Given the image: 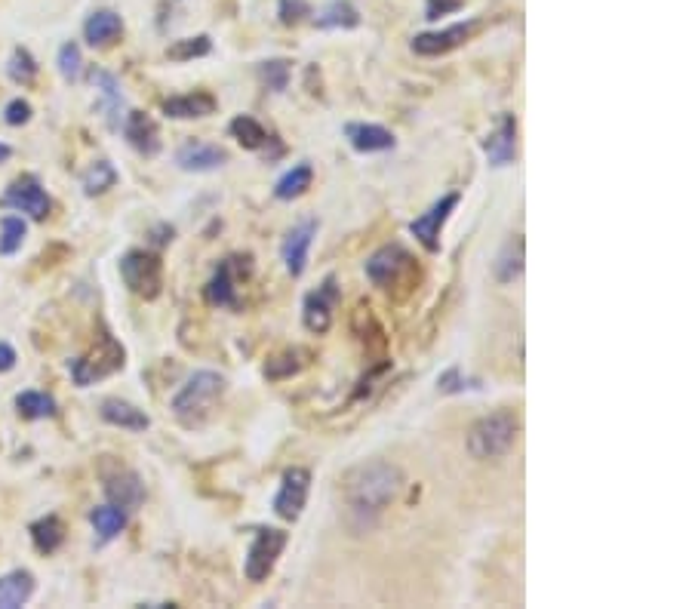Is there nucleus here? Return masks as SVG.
Here are the masks:
<instances>
[{
  "mask_svg": "<svg viewBox=\"0 0 692 609\" xmlns=\"http://www.w3.org/2000/svg\"><path fill=\"white\" fill-rule=\"evenodd\" d=\"M403 471L394 462H363L342 477V499L348 517L357 530H370L376 517L400 496L403 490Z\"/></svg>",
  "mask_w": 692,
  "mask_h": 609,
  "instance_id": "nucleus-1",
  "label": "nucleus"
},
{
  "mask_svg": "<svg viewBox=\"0 0 692 609\" xmlns=\"http://www.w3.org/2000/svg\"><path fill=\"white\" fill-rule=\"evenodd\" d=\"M228 382L225 376L213 373V370H197L194 376H188V382L176 391L170 410L173 416L185 425V428H200L216 410V403L222 400Z\"/></svg>",
  "mask_w": 692,
  "mask_h": 609,
  "instance_id": "nucleus-2",
  "label": "nucleus"
},
{
  "mask_svg": "<svg viewBox=\"0 0 692 609\" xmlns=\"http://www.w3.org/2000/svg\"><path fill=\"white\" fill-rule=\"evenodd\" d=\"M366 277H370L379 290L403 299V296H410L413 287L419 283V265L406 247H400V243H388V247L376 250L370 259H366Z\"/></svg>",
  "mask_w": 692,
  "mask_h": 609,
  "instance_id": "nucleus-3",
  "label": "nucleus"
},
{
  "mask_svg": "<svg viewBox=\"0 0 692 609\" xmlns=\"http://www.w3.org/2000/svg\"><path fill=\"white\" fill-rule=\"evenodd\" d=\"M520 434V419L511 410H496L471 425L468 431V453L480 462L502 459L514 450Z\"/></svg>",
  "mask_w": 692,
  "mask_h": 609,
  "instance_id": "nucleus-4",
  "label": "nucleus"
},
{
  "mask_svg": "<svg viewBox=\"0 0 692 609\" xmlns=\"http://www.w3.org/2000/svg\"><path fill=\"white\" fill-rule=\"evenodd\" d=\"M124 348H120V342L111 336V333H99V342L90 354L71 360V376L80 388L87 385H96L108 376H114L117 370H124Z\"/></svg>",
  "mask_w": 692,
  "mask_h": 609,
  "instance_id": "nucleus-5",
  "label": "nucleus"
},
{
  "mask_svg": "<svg viewBox=\"0 0 692 609\" xmlns=\"http://www.w3.org/2000/svg\"><path fill=\"white\" fill-rule=\"evenodd\" d=\"M120 277H124L130 293L151 302L160 296V290H164V262H160L157 253L130 250L124 259H120Z\"/></svg>",
  "mask_w": 692,
  "mask_h": 609,
  "instance_id": "nucleus-6",
  "label": "nucleus"
},
{
  "mask_svg": "<svg viewBox=\"0 0 692 609\" xmlns=\"http://www.w3.org/2000/svg\"><path fill=\"white\" fill-rule=\"evenodd\" d=\"M290 536L283 530H274V526H259V530L253 533V542H250V551H247V560H243V573H247L250 582H265L274 570L277 557L283 554V548H287Z\"/></svg>",
  "mask_w": 692,
  "mask_h": 609,
  "instance_id": "nucleus-7",
  "label": "nucleus"
},
{
  "mask_svg": "<svg viewBox=\"0 0 692 609\" xmlns=\"http://www.w3.org/2000/svg\"><path fill=\"white\" fill-rule=\"evenodd\" d=\"M250 271V256H228L225 262H219L203 296L213 308H237V277H250Z\"/></svg>",
  "mask_w": 692,
  "mask_h": 609,
  "instance_id": "nucleus-8",
  "label": "nucleus"
},
{
  "mask_svg": "<svg viewBox=\"0 0 692 609\" xmlns=\"http://www.w3.org/2000/svg\"><path fill=\"white\" fill-rule=\"evenodd\" d=\"M311 490V471L308 468H287L280 477V490L274 496V514L280 520L296 523L302 517V508L308 502Z\"/></svg>",
  "mask_w": 692,
  "mask_h": 609,
  "instance_id": "nucleus-9",
  "label": "nucleus"
},
{
  "mask_svg": "<svg viewBox=\"0 0 692 609\" xmlns=\"http://www.w3.org/2000/svg\"><path fill=\"white\" fill-rule=\"evenodd\" d=\"M336 305H339V283H336V277L330 274V277L323 280L314 293H308V296H305V305H302V320H305V327H308L311 333H317V336L330 333Z\"/></svg>",
  "mask_w": 692,
  "mask_h": 609,
  "instance_id": "nucleus-10",
  "label": "nucleus"
},
{
  "mask_svg": "<svg viewBox=\"0 0 692 609\" xmlns=\"http://www.w3.org/2000/svg\"><path fill=\"white\" fill-rule=\"evenodd\" d=\"M4 207L28 213L34 222H44L50 216V210H53V200L44 191V185L37 182V176H19L4 194Z\"/></svg>",
  "mask_w": 692,
  "mask_h": 609,
  "instance_id": "nucleus-11",
  "label": "nucleus"
},
{
  "mask_svg": "<svg viewBox=\"0 0 692 609\" xmlns=\"http://www.w3.org/2000/svg\"><path fill=\"white\" fill-rule=\"evenodd\" d=\"M456 207H459V191H450V194H443L437 203H431L428 213H422L419 219L410 222L413 237L422 243L428 253H440V231H443L446 219L453 216Z\"/></svg>",
  "mask_w": 692,
  "mask_h": 609,
  "instance_id": "nucleus-12",
  "label": "nucleus"
},
{
  "mask_svg": "<svg viewBox=\"0 0 692 609\" xmlns=\"http://www.w3.org/2000/svg\"><path fill=\"white\" fill-rule=\"evenodd\" d=\"M483 154L490 160V167H508L517 160V117L511 111L499 114L493 133L483 139Z\"/></svg>",
  "mask_w": 692,
  "mask_h": 609,
  "instance_id": "nucleus-13",
  "label": "nucleus"
},
{
  "mask_svg": "<svg viewBox=\"0 0 692 609\" xmlns=\"http://www.w3.org/2000/svg\"><path fill=\"white\" fill-rule=\"evenodd\" d=\"M317 228H320L317 219H302L299 225H293L287 231V237H283L280 256H283V265H287L290 277H302L305 274V268H308V250H311V243L317 237Z\"/></svg>",
  "mask_w": 692,
  "mask_h": 609,
  "instance_id": "nucleus-14",
  "label": "nucleus"
},
{
  "mask_svg": "<svg viewBox=\"0 0 692 609\" xmlns=\"http://www.w3.org/2000/svg\"><path fill=\"white\" fill-rule=\"evenodd\" d=\"M477 31V22H456L443 31H425L413 37V53L416 56H446L456 47H462L465 40Z\"/></svg>",
  "mask_w": 692,
  "mask_h": 609,
  "instance_id": "nucleus-15",
  "label": "nucleus"
},
{
  "mask_svg": "<svg viewBox=\"0 0 692 609\" xmlns=\"http://www.w3.org/2000/svg\"><path fill=\"white\" fill-rule=\"evenodd\" d=\"M176 164L185 173H213L228 164V151L210 142H185L176 151Z\"/></svg>",
  "mask_w": 692,
  "mask_h": 609,
  "instance_id": "nucleus-16",
  "label": "nucleus"
},
{
  "mask_svg": "<svg viewBox=\"0 0 692 609\" xmlns=\"http://www.w3.org/2000/svg\"><path fill=\"white\" fill-rule=\"evenodd\" d=\"M124 136H127V142H130L139 154H145V157H154V154L160 151V130H157V124H154V120H151L145 111H130V114H127V120H124Z\"/></svg>",
  "mask_w": 692,
  "mask_h": 609,
  "instance_id": "nucleus-17",
  "label": "nucleus"
},
{
  "mask_svg": "<svg viewBox=\"0 0 692 609\" xmlns=\"http://www.w3.org/2000/svg\"><path fill=\"white\" fill-rule=\"evenodd\" d=\"M345 139L351 142L354 151L360 154H376V151H391L397 145L394 133L379 127V124H345Z\"/></svg>",
  "mask_w": 692,
  "mask_h": 609,
  "instance_id": "nucleus-18",
  "label": "nucleus"
},
{
  "mask_svg": "<svg viewBox=\"0 0 692 609\" xmlns=\"http://www.w3.org/2000/svg\"><path fill=\"white\" fill-rule=\"evenodd\" d=\"M105 493H108L111 505H120L124 511H136L145 499V483L133 471H120V474L105 480Z\"/></svg>",
  "mask_w": 692,
  "mask_h": 609,
  "instance_id": "nucleus-19",
  "label": "nucleus"
},
{
  "mask_svg": "<svg viewBox=\"0 0 692 609\" xmlns=\"http://www.w3.org/2000/svg\"><path fill=\"white\" fill-rule=\"evenodd\" d=\"M216 96L210 93H188V96H173L164 102V114L173 117V120H197V117H210L216 111Z\"/></svg>",
  "mask_w": 692,
  "mask_h": 609,
  "instance_id": "nucleus-20",
  "label": "nucleus"
},
{
  "mask_svg": "<svg viewBox=\"0 0 692 609\" xmlns=\"http://www.w3.org/2000/svg\"><path fill=\"white\" fill-rule=\"evenodd\" d=\"M120 34H124V19H120L114 10H96L84 22V37H87L90 47H111Z\"/></svg>",
  "mask_w": 692,
  "mask_h": 609,
  "instance_id": "nucleus-21",
  "label": "nucleus"
},
{
  "mask_svg": "<svg viewBox=\"0 0 692 609\" xmlns=\"http://www.w3.org/2000/svg\"><path fill=\"white\" fill-rule=\"evenodd\" d=\"M99 413H102V419H105L108 425H114V428L145 431V428L151 425V419L139 410V406H133V403H127V400H117V397L105 400Z\"/></svg>",
  "mask_w": 692,
  "mask_h": 609,
  "instance_id": "nucleus-22",
  "label": "nucleus"
},
{
  "mask_svg": "<svg viewBox=\"0 0 692 609\" xmlns=\"http://www.w3.org/2000/svg\"><path fill=\"white\" fill-rule=\"evenodd\" d=\"M34 594V576L28 570H16L0 579V609H19Z\"/></svg>",
  "mask_w": 692,
  "mask_h": 609,
  "instance_id": "nucleus-23",
  "label": "nucleus"
},
{
  "mask_svg": "<svg viewBox=\"0 0 692 609\" xmlns=\"http://www.w3.org/2000/svg\"><path fill=\"white\" fill-rule=\"evenodd\" d=\"M90 520L96 526V533H99V542H111L117 539L120 533L127 530V511L120 508V505H99L90 511Z\"/></svg>",
  "mask_w": 692,
  "mask_h": 609,
  "instance_id": "nucleus-24",
  "label": "nucleus"
},
{
  "mask_svg": "<svg viewBox=\"0 0 692 609\" xmlns=\"http://www.w3.org/2000/svg\"><path fill=\"white\" fill-rule=\"evenodd\" d=\"M231 136L247 148V151H262V148H268V142H271V136H268V130L259 124L256 117H250V114H237L234 120H231Z\"/></svg>",
  "mask_w": 692,
  "mask_h": 609,
  "instance_id": "nucleus-25",
  "label": "nucleus"
},
{
  "mask_svg": "<svg viewBox=\"0 0 692 609\" xmlns=\"http://www.w3.org/2000/svg\"><path fill=\"white\" fill-rule=\"evenodd\" d=\"M31 539H34V548L40 554H53L65 542V526L56 514H47V517L31 523Z\"/></svg>",
  "mask_w": 692,
  "mask_h": 609,
  "instance_id": "nucleus-26",
  "label": "nucleus"
},
{
  "mask_svg": "<svg viewBox=\"0 0 692 609\" xmlns=\"http://www.w3.org/2000/svg\"><path fill=\"white\" fill-rule=\"evenodd\" d=\"M311 182H314V170H311V164L305 160V164L293 167L287 176H280V179H277V185H274V197H277V200H296V197H302V194L311 188Z\"/></svg>",
  "mask_w": 692,
  "mask_h": 609,
  "instance_id": "nucleus-27",
  "label": "nucleus"
},
{
  "mask_svg": "<svg viewBox=\"0 0 692 609\" xmlns=\"http://www.w3.org/2000/svg\"><path fill=\"white\" fill-rule=\"evenodd\" d=\"M523 274V237L520 234H514L505 247H502V253H499V259H496V280L499 283H511V280H517Z\"/></svg>",
  "mask_w": 692,
  "mask_h": 609,
  "instance_id": "nucleus-28",
  "label": "nucleus"
},
{
  "mask_svg": "<svg viewBox=\"0 0 692 609\" xmlns=\"http://www.w3.org/2000/svg\"><path fill=\"white\" fill-rule=\"evenodd\" d=\"M317 25L320 28H357L360 25V13L348 0H333L320 13H317Z\"/></svg>",
  "mask_w": 692,
  "mask_h": 609,
  "instance_id": "nucleus-29",
  "label": "nucleus"
},
{
  "mask_svg": "<svg viewBox=\"0 0 692 609\" xmlns=\"http://www.w3.org/2000/svg\"><path fill=\"white\" fill-rule=\"evenodd\" d=\"M19 406V416L22 419H50L56 416V400L44 391H22L16 397Z\"/></svg>",
  "mask_w": 692,
  "mask_h": 609,
  "instance_id": "nucleus-30",
  "label": "nucleus"
},
{
  "mask_svg": "<svg viewBox=\"0 0 692 609\" xmlns=\"http://www.w3.org/2000/svg\"><path fill=\"white\" fill-rule=\"evenodd\" d=\"M290 74H293V62L287 59H268L259 62V80L271 90V93H283L290 87Z\"/></svg>",
  "mask_w": 692,
  "mask_h": 609,
  "instance_id": "nucleus-31",
  "label": "nucleus"
},
{
  "mask_svg": "<svg viewBox=\"0 0 692 609\" xmlns=\"http://www.w3.org/2000/svg\"><path fill=\"white\" fill-rule=\"evenodd\" d=\"M213 53V40L207 34H197V37H185V40H176V44L167 50V56L173 62H188V59H203Z\"/></svg>",
  "mask_w": 692,
  "mask_h": 609,
  "instance_id": "nucleus-32",
  "label": "nucleus"
},
{
  "mask_svg": "<svg viewBox=\"0 0 692 609\" xmlns=\"http://www.w3.org/2000/svg\"><path fill=\"white\" fill-rule=\"evenodd\" d=\"M114 185H117V170L108 164V160H96V164L84 173V191H87L90 197L105 194V191L114 188Z\"/></svg>",
  "mask_w": 692,
  "mask_h": 609,
  "instance_id": "nucleus-33",
  "label": "nucleus"
},
{
  "mask_svg": "<svg viewBox=\"0 0 692 609\" xmlns=\"http://www.w3.org/2000/svg\"><path fill=\"white\" fill-rule=\"evenodd\" d=\"M25 222L16 219V216H7L4 222H0V256H13L22 250V243H25Z\"/></svg>",
  "mask_w": 692,
  "mask_h": 609,
  "instance_id": "nucleus-34",
  "label": "nucleus"
},
{
  "mask_svg": "<svg viewBox=\"0 0 692 609\" xmlns=\"http://www.w3.org/2000/svg\"><path fill=\"white\" fill-rule=\"evenodd\" d=\"M302 351L299 348H290V351H283V354H277V357H271L268 363H265V376L268 379H287V376H296L299 370H302Z\"/></svg>",
  "mask_w": 692,
  "mask_h": 609,
  "instance_id": "nucleus-35",
  "label": "nucleus"
},
{
  "mask_svg": "<svg viewBox=\"0 0 692 609\" xmlns=\"http://www.w3.org/2000/svg\"><path fill=\"white\" fill-rule=\"evenodd\" d=\"M7 74L16 80V84H22V87H28V84H34V77H37V62H34V56L28 53V50H13V56H10V65H7Z\"/></svg>",
  "mask_w": 692,
  "mask_h": 609,
  "instance_id": "nucleus-36",
  "label": "nucleus"
},
{
  "mask_svg": "<svg viewBox=\"0 0 692 609\" xmlns=\"http://www.w3.org/2000/svg\"><path fill=\"white\" fill-rule=\"evenodd\" d=\"M93 84L102 90L105 108H108V111H117L120 105H124V93H120V84H117L114 74H108V71H93Z\"/></svg>",
  "mask_w": 692,
  "mask_h": 609,
  "instance_id": "nucleus-37",
  "label": "nucleus"
},
{
  "mask_svg": "<svg viewBox=\"0 0 692 609\" xmlns=\"http://www.w3.org/2000/svg\"><path fill=\"white\" fill-rule=\"evenodd\" d=\"M59 74L65 77V80H77L80 77V65H84V59H80V47L74 44H65L62 50H59Z\"/></svg>",
  "mask_w": 692,
  "mask_h": 609,
  "instance_id": "nucleus-38",
  "label": "nucleus"
},
{
  "mask_svg": "<svg viewBox=\"0 0 692 609\" xmlns=\"http://www.w3.org/2000/svg\"><path fill=\"white\" fill-rule=\"evenodd\" d=\"M437 388H440L443 394H462V391L480 388V382L465 379V376H462V370H459V367H453V370H446V373L437 379Z\"/></svg>",
  "mask_w": 692,
  "mask_h": 609,
  "instance_id": "nucleus-39",
  "label": "nucleus"
},
{
  "mask_svg": "<svg viewBox=\"0 0 692 609\" xmlns=\"http://www.w3.org/2000/svg\"><path fill=\"white\" fill-rule=\"evenodd\" d=\"M277 16L283 25H299L305 16H311V7H308V0H280Z\"/></svg>",
  "mask_w": 692,
  "mask_h": 609,
  "instance_id": "nucleus-40",
  "label": "nucleus"
},
{
  "mask_svg": "<svg viewBox=\"0 0 692 609\" xmlns=\"http://www.w3.org/2000/svg\"><path fill=\"white\" fill-rule=\"evenodd\" d=\"M4 120H7L10 127L28 124V120H31V105H28L25 99H13V102L7 105V111H4Z\"/></svg>",
  "mask_w": 692,
  "mask_h": 609,
  "instance_id": "nucleus-41",
  "label": "nucleus"
},
{
  "mask_svg": "<svg viewBox=\"0 0 692 609\" xmlns=\"http://www.w3.org/2000/svg\"><path fill=\"white\" fill-rule=\"evenodd\" d=\"M465 0H428V19H440L446 13H456L462 10Z\"/></svg>",
  "mask_w": 692,
  "mask_h": 609,
  "instance_id": "nucleus-42",
  "label": "nucleus"
},
{
  "mask_svg": "<svg viewBox=\"0 0 692 609\" xmlns=\"http://www.w3.org/2000/svg\"><path fill=\"white\" fill-rule=\"evenodd\" d=\"M16 367V351L0 342V373H10Z\"/></svg>",
  "mask_w": 692,
  "mask_h": 609,
  "instance_id": "nucleus-43",
  "label": "nucleus"
},
{
  "mask_svg": "<svg viewBox=\"0 0 692 609\" xmlns=\"http://www.w3.org/2000/svg\"><path fill=\"white\" fill-rule=\"evenodd\" d=\"M10 157H13V148L0 142V164H4V160H10Z\"/></svg>",
  "mask_w": 692,
  "mask_h": 609,
  "instance_id": "nucleus-44",
  "label": "nucleus"
}]
</instances>
